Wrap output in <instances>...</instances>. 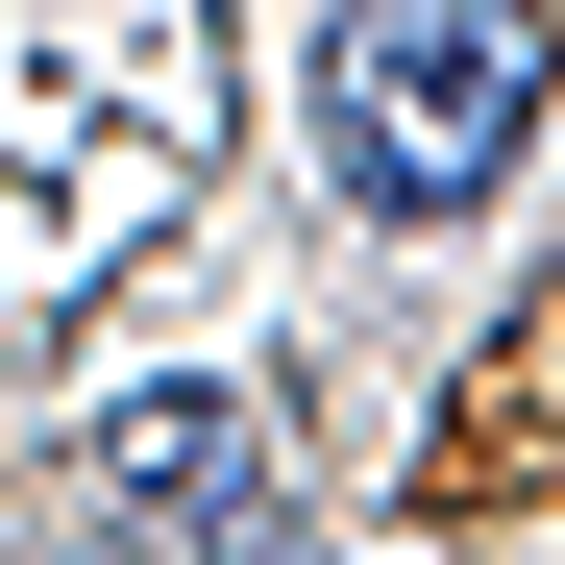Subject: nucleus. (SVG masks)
Segmentation results:
<instances>
[{"label": "nucleus", "instance_id": "obj_1", "mask_svg": "<svg viewBox=\"0 0 565 565\" xmlns=\"http://www.w3.org/2000/svg\"><path fill=\"white\" fill-rule=\"evenodd\" d=\"M541 99H565L541 0H344V25H320V172H344L369 222H467V198H516Z\"/></svg>", "mask_w": 565, "mask_h": 565}, {"label": "nucleus", "instance_id": "obj_2", "mask_svg": "<svg viewBox=\"0 0 565 565\" xmlns=\"http://www.w3.org/2000/svg\"><path fill=\"white\" fill-rule=\"evenodd\" d=\"M99 492H148V516H246V394H198V369L99 394Z\"/></svg>", "mask_w": 565, "mask_h": 565}]
</instances>
